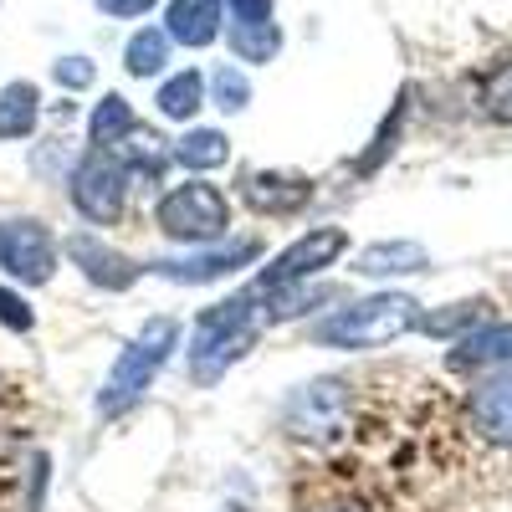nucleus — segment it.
<instances>
[{"instance_id": "13", "label": "nucleus", "mask_w": 512, "mask_h": 512, "mask_svg": "<svg viewBox=\"0 0 512 512\" xmlns=\"http://www.w3.org/2000/svg\"><path fill=\"white\" fill-rule=\"evenodd\" d=\"M472 425L492 446H512V374H492L472 390Z\"/></svg>"}, {"instance_id": "4", "label": "nucleus", "mask_w": 512, "mask_h": 512, "mask_svg": "<svg viewBox=\"0 0 512 512\" xmlns=\"http://www.w3.org/2000/svg\"><path fill=\"white\" fill-rule=\"evenodd\" d=\"M154 226L180 246H216L226 241V226H231V200L205 180H185L159 195Z\"/></svg>"}, {"instance_id": "28", "label": "nucleus", "mask_w": 512, "mask_h": 512, "mask_svg": "<svg viewBox=\"0 0 512 512\" xmlns=\"http://www.w3.org/2000/svg\"><path fill=\"white\" fill-rule=\"evenodd\" d=\"M0 323H6L11 333H31V328H36V313H31V303H26L21 292L0 287Z\"/></svg>"}, {"instance_id": "20", "label": "nucleus", "mask_w": 512, "mask_h": 512, "mask_svg": "<svg viewBox=\"0 0 512 512\" xmlns=\"http://www.w3.org/2000/svg\"><path fill=\"white\" fill-rule=\"evenodd\" d=\"M159 118H175V123H185V118H195L200 113V103H205V77L200 72H175L159 88Z\"/></svg>"}, {"instance_id": "16", "label": "nucleus", "mask_w": 512, "mask_h": 512, "mask_svg": "<svg viewBox=\"0 0 512 512\" xmlns=\"http://www.w3.org/2000/svg\"><path fill=\"white\" fill-rule=\"evenodd\" d=\"M425 267H431V251L420 241H374L354 262L359 277H405V272H425Z\"/></svg>"}, {"instance_id": "17", "label": "nucleus", "mask_w": 512, "mask_h": 512, "mask_svg": "<svg viewBox=\"0 0 512 512\" xmlns=\"http://www.w3.org/2000/svg\"><path fill=\"white\" fill-rule=\"evenodd\" d=\"M333 303V287H308V282H292V287H272L262 292V323H292V318H308L313 308Z\"/></svg>"}, {"instance_id": "6", "label": "nucleus", "mask_w": 512, "mask_h": 512, "mask_svg": "<svg viewBox=\"0 0 512 512\" xmlns=\"http://www.w3.org/2000/svg\"><path fill=\"white\" fill-rule=\"evenodd\" d=\"M57 236L47 221L36 216H11L0 221V267H6V277L26 282V287H47L57 277Z\"/></svg>"}, {"instance_id": "21", "label": "nucleus", "mask_w": 512, "mask_h": 512, "mask_svg": "<svg viewBox=\"0 0 512 512\" xmlns=\"http://www.w3.org/2000/svg\"><path fill=\"white\" fill-rule=\"evenodd\" d=\"M482 318H487V303H482V297H472V303H451L441 313H420L415 328H425L431 338H466L472 328H482Z\"/></svg>"}, {"instance_id": "3", "label": "nucleus", "mask_w": 512, "mask_h": 512, "mask_svg": "<svg viewBox=\"0 0 512 512\" xmlns=\"http://www.w3.org/2000/svg\"><path fill=\"white\" fill-rule=\"evenodd\" d=\"M175 349H180V323L175 318H149L134 338H128V349L113 359L103 390H98V415H123L128 405H139Z\"/></svg>"}, {"instance_id": "12", "label": "nucleus", "mask_w": 512, "mask_h": 512, "mask_svg": "<svg viewBox=\"0 0 512 512\" xmlns=\"http://www.w3.org/2000/svg\"><path fill=\"white\" fill-rule=\"evenodd\" d=\"M221 16H226L221 0H169L159 31L169 41H180V47H210L221 36Z\"/></svg>"}, {"instance_id": "15", "label": "nucleus", "mask_w": 512, "mask_h": 512, "mask_svg": "<svg viewBox=\"0 0 512 512\" xmlns=\"http://www.w3.org/2000/svg\"><path fill=\"white\" fill-rule=\"evenodd\" d=\"M118 164H123V175H128V180L159 185V180H164V169H169V144L154 134V128L134 123V128H128V134L118 139Z\"/></svg>"}, {"instance_id": "22", "label": "nucleus", "mask_w": 512, "mask_h": 512, "mask_svg": "<svg viewBox=\"0 0 512 512\" xmlns=\"http://www.w3.org/2000/svg\"><path fill=\"white\" fill-rule=\"evenodd\" d=\"M164 62H169V36H164L159 26H144V31L128 36L123 67L134 72V77H154V72H164Z\"/></svg>"}, {"instance_id": "11", "label": "nucleus", "mask_w": 512, "mask_h": 512, "mask_svg": "<svg viewBox=\"0 0 512 512\" xmlns=\"http://www.w3.org/2000/svg\"><path fill=\"white\" fill-rule=\"evenodd\" d=\"M344 405H349V390L338 379H313L303 384L292 400H287V425L297 436H328L338 420H344Z\"/></svg>"}, {"instance_id": "7", "label": "nucleus", "mask_w": 512, "mask_h": 512, "mask_svg": "<svg viewBox=\"0 0 512 512\" xmlns=\"http://www.w3.org/2000/svg\"><path fill=\"white\" fill-rule=\"evenodd\" d=\"M344 251H349V231H344V226H313V231L297 236L292 246H282V251L272 256V267H262V277H256V292L308 282V277L328 272Z\"/></svg>"}, {"instance_id": "14", "label": "nucleus", "mask_w": 512, "mask_h": 512, "mask_svg": "<svg viewBox=\"0 0 512 512\" xmlns=\"http://www.w3.org/2000/svg\"><path fill=\"white\" fill-rule=\"evenodd\" d=\"M451 369H512V323H482L456 338Z\"/></svg>"}, {"instance_id": "2", "label": "nucleus", "mask_w": 512, "mask_h": 512, "mask_svg": "<svg viewBox=\"0 0 512 512\" xmlns=\"http://www.w3.org/2000/svg\"><path fill=\"white\" fill-rule=\"evenodd\" d=\"M415 323H420V303L410 292H374V297H359V303L318 318L313 344L364 354V349H384V344H395V338H405Z\"/></svg>"}, {"instance_id": "5", "label": "nucleus", "mask_w": 512, "mask_h": 512, "mask_svg": "<svg viewBox=\"0 0 512 512\" xmlns=\"http://www.w3.org/2000/svg\"><path fill=\"white\" fill-rule=\"evenodd\" d=\"M67 195H72V210L88 226H118L123 210H128V175H123L118 154L113 149H88L72 169Z\"/></svg>"}, {"instance_id": "31", "label": "nucleus", "mask_w": 512, "mask_h": 512, "mask_svg": "<svg viewBox=\"0 0 512 512\" xmlns=\"http://www.w3.org/2000/svg\"><path fill=\"white\" fill-rule=\"evenodd\" d=\"M154 6H159V0H98V11L103 16H118V21H134V16H144Z\"/></svg>"}, {"instance_id": "18", "label": "nucleus", "mask_w": 512, "mask_h": 512, "mask_svg": "<svg viewBox=\"0 0 512 512\" xmlns=\"http://www.w3.org/2000/svg\"><path fill=\"white\" fill-rule=\"evenodd\" d=\"M231 159V139L221 128H190V134L175 144V164H185L190 175H210Z\"/></svg>"}, {"instance_id": "1", "label": "nucleus", "mask_w": 512, "mask_h": 512, "mask_svg": "<svg viewBox=\"0 0 512 512\" xmlns=\"http://www.w3.org/2000/svg\"><path fill=\"white\" fill-rule=\"evenodd\" d=\"M262 338V292H236L226 303L205 308L190 338V379L216 384L236 359H246Z\"/></svg>"}, {"instance_id": "24", "label": "nucleus", "mask_w": 512, "mask_h": 512, "mask_svg": "<svg viewBox=\"0 0 512 512\" xmlns=\"http://www.w3.org/2000/svg\"><path fill=\"white\" fill-rule=\"evenodd\" d=\"M405 103H410V98L400 93V103L390 108V118L379 123V134L369 139V149H364V154L354 159V175H374V169H379L384 159L395 154V144H400V128H405Z\"/></svg>"}, {"instance_id": "9", "label": "nucleus", "mask_w": 512, "mask_h": 512, "mask_svg": "<svg viewBox=\"0 0 512 512\" xmlns=\"http://www.w3.org/2000/svg\"><path fill=\"white\" fill-rule=\"evenodd\" d=\"M67 256H72V267L88 277L93 287H103V292H128V287L144 277V267L134 262V256H123L118 246H108V241L93 236V231L67 236Z\"/></svg>"}, {"instance_id": "8", "label": "nucleus", "mask_w": 512, "mask_h": 512, "mask_svg": "<svg viewBox=\"0 0 512 512\" xmlns=\"http://www.w3.org/2000/svg\"><path fill=\"white\" fill-rule=\"evenodd\" d=\"M262 262V241L246 236V241H216V246H195L190 256H164V262H149L154 277L164 282H180V287H205V282H221L236 277L241 267Z\"/></svg>"}, {"instance_id": "27", "label": "nucleus", "mask_w": 512, "mask_h": 512, "mask_svg": "<svg viewBox=\"0 0 512 512\" xmlns=\"http://www.w3.org/2000/svg\"><path fill=\"white\" fill-rule=\"evenodd\" d=\"M482 113L492 123H512V57L487 72V82H482Z\"/></svg>"}, {"instance_id": "26", "label": "nucleus", "mask_w": 512, "mask_h": 512, "mask_svg": "<svg viewBox=\"0 0 512 512\" xmlns=\"http://www.w3.org/2000/svg\"><path fill=\"white\" fill-rule=\"evenodd\" d=\"M210 103H216L221 113H241L246 103H251V77L241 72V67H216L210 72Z\"/></svg>"}, {"instance_id": "23", "label": "nucleus", "mask_w": 512, "mask_h": 512, "mask_svg": "<svg viewBox=\"0 0 512 512\" xmlns=\"http://www.w3.org/2000/svg\"><path fill=\"white\" fill-rule=\"evenodd\" d=\"M128 128H134V108H128L118 93H108V98L93 108V118H88V139H93V149H113Z\"/></svg>"}, {"instance_id": "10", "label": "nucleus", "mask_w": 512, "mask_h": 512, "mask_svg": "<svg viewBox=\"0 0 512 512\" xmlns=\"http://www.w3.org/2000/svg\"><path fill=\"white\" fill-rule=\"evenodd\" d=\"M313 200V180L292 169H246L241 175V205L251 216H292Z\"/></svg>"}, {"instance_id": "19", "label": "nucleus", "mask_w": 512, "mask_h": 512, "mask_svg": "<svg viewBox=\"0 0 512 512\" xmlns=\"http://www.w3.org/2000/svg\"><path fill=\"white\" fill-rule=\"evenodd\" d=\"M36 118H41V93L31 82H11L0 93V139H31Z\"/></svg>"}, {"instance_id": "29", "label": "nucleus", "mask_w": 512, "mask_h": 512, "mask_svg": "<svg viewBox=\"0 0 512 512\" xmlns=\"http://www.w3.org/2000/svg\"><path fill=\"white\" fill-rule=\"evenodd\" d=\"M52 77L62 82V88L82 93V88H93V77H98V67H93L88 57H62V62L52 67Z\"/></svg>"}, {"instance_id": "30", "label": "nucleus", "mask_w": 512, "mask_h": 512, "mask_svg": "<svg viewBox=\"0 0 512 512\" xmlns=\"http://www.w3.org/2000/svg\"><path fill=\"white\" fill-rule=\"evenodd\" d=\"M221 6H231L241 26H256V21H272V0H221Z\"/></svg>"}, {"instance_id": "25", "label": "nucleus", "mask_w": 512, "mask_h": 512, "mask_svg": "<svg viewBox=\"0 0 512 512\" xmlns=\"http://www.w3.org/2000/svg\"><path fill=\"white\" fill-rule=\"evenodd\" d=\"M231 52L241 62H272L282 52V31L272 21H256V26H236L231 31Z\"/></svg>"}]
</instances>
